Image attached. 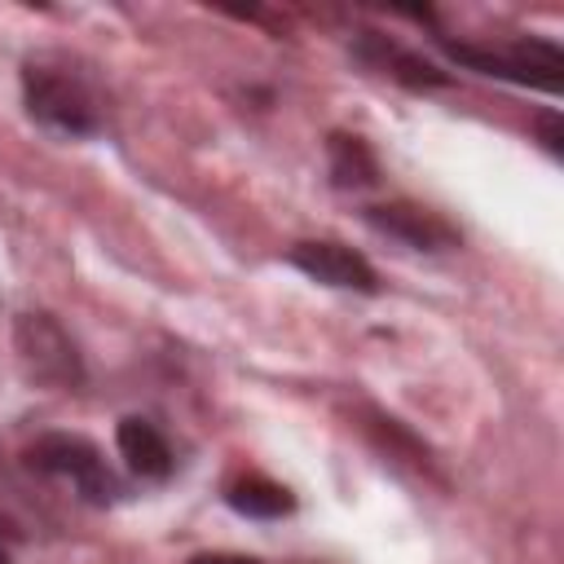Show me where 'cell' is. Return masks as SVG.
<instances>
[{"label":"cell","mask_w":564,"mask_h":564,"mask_svg":"<svg viewBox=\"0 0 564 564\" xmlns=\"http://www.w3.org/2000/svg\"><path fill=\"white\" fill-rule=\"evenodd\" d=\"M18 348L40 379H48V383H75L79 379V361H75L70 339L44 313H26L18 322Z\"/></svg>","instance_id":"4"},{"label":"cell","mask_w":564,"mask_h":564,"mask_svg":"<svg viewBox=\"0 0 564 564\" xmlns=\"http://www.w3.org/2000/svg\"><path fill=\"white\" fill-rule=\"evenodd\" d=\"M300 273L326 282V286H344V291H375V269L366 264V256H357L352 247L339 242H300L286 256Z\"/></svg>","instance_id":"5"},{"label":"cell","mask_w":564,"mask_h":564,"mask_svg":"<svg viewBox=\"0 0 564 564\" xmlns=\"http://www.w3.org/2000/svg\"><path fill=\"white\" fill-rule=\"evenodd\" d=\"M357 53H361L370 66H379L383 75H392V79H401V84H410V88H436V84H445V70H436V66H432V62H423L419 53H410V48L392 44L388 35L366 31V35H361V44H357Z\"/></svg>","instance_id":"7"},{"label":"cell","mask_w":564,"mask_h":564,"mask_svg":"<svg viewBox=\"0 0 564 564\" xmlns=\"http://www.w3.org/2000/svg\"><path fill=\"white\" fill-rule=\"evenodd\" d=\"M330 176L335 185L344 189H361V185H375L379 181V167H375V154L361 137H330Z\"/></svg>","instance_id":"10"},{"label":"cell","mask_w":564,"mask_h":564,"mask_svg":"<svg viewBox=\"0 0 564 564\" xmlns=\"http://www.w3.org/2000/svg\"><path fill=\"white\" fill-rule=\"evenodd\" d=\"M22 88H26V110L40 123H48L57 132H70V137H84V132L97 128V106H93V97L84 93L79 79L57 75L48 66H26Z\"/></svg>","instance_id":"2"},{"label":"cell","mask_w":564,"mask_h":564,"mask_svg":"<svg viewBox=\"0 0 564 564\" xmlns=\"http://www.w3.org/2000/svg\"><path fill=\"white\" fill-rule=\"evenodd\" d=\"M0 564H9V560H4V551H0Z\"/></svg>","instance_id":"13"},{"label":"cell","mask_w":564,"mask_h":564,"mask_svg":"<svg viewBox=\"0 0 564 564\" xmlns=\"http://www.w3.org/2000/svg\"><path fill=\"white\" fill-rule=\"evenodd\" d=\"M542 141H546L551 154L564 150V145H560V141H564V132H560V115H542Z\"/></svg>","instance_id":"11"},{"label":"cell","mask_w":564,"mask_h":564,"mask_svg":"<svg viewBox=\"0 0 564 564\" xmlns=\"http://www.w3.org/2000/svg\"><path fill=\"white\" fill-rule=\"evenodd\" d=\"M225 498H229V507L238 516H251V520H278V516H286L295 507V498L269 476H238L225 489Z\"/></svg>","instance_id":"9"},{"label":"cell","mask_w":564,"mask_h":564,"mask_svg":"<svg viewBox=\"0 0 564 564\" xmlns=\"http://www.w3.org/2000/svg\"><path fill=\"white\" fill-rule=\"evenodd\" d=\"M189 564H260L251 555H229V551H212V555H194Z\"/></svg>","instance_id":"12"},{"label":"cell","mask_w":564,"mask_h":564,"mask_svg":"<svg viewBox=\"0 0 564 564\" xmlns=\"http://www.w3.org/2000/svg\"><path fill=\"white\" fill-rule=\"evenodd\" d=\"M366 220H370L375 229H383V234H392V238L419 247V251H436V247H449V242H454V229H449L441 216H432V212H423V207H410V203L370 207Z\"/></svg>","instance_id":"6"},{"label":"cell","mask_w":564,"mask_h":564,"mask_svg":"<svg viewBox=\"0 0 564 564\" xmlns=\"http://www.w3.org/2000/svg\"><path fill=\"white\" fill-rule=\"evenodd\" d=\"M445 53L463 66H476L480 75H502V79H520V84H538V88H560V70L564 57L551 40H516L507 48H476V44H454L441 40Z\"/></svg>","instance_id":"1"},{"label":"cell","mask_w":564,"mask_h":564,"mask_svg":"<svg viewBox=\"0 0 564 564\" xmlns=\"http://www.w3.org/2000/svg\"><path fill=\"white\" fill-rule=\"evenodd\" d=\"M115 441H119V454L128 458V467L137 471V476H167L172 471V449H167V441L159 436V427L154 423H145V419H123L119 423V432H115Z\"/></svg>","instance_id":"8"},{"label":"cell","mask_w":564,"mask_h":564,"mask_svg":"<svg viewBox=\"0 0 564 564\" xmlns=\"http://www.w3.org/2000/svg\"><path fill=\"white\" fill-rule=\"evenodd\" d=\"M31 463H35L40 471L70 476V480H75L93 502H106V498L115 494V480H110V471H106L101 454H97L84 436H44V441H35Z\"/></svg>","instance_id":"3"}]
</instances>
